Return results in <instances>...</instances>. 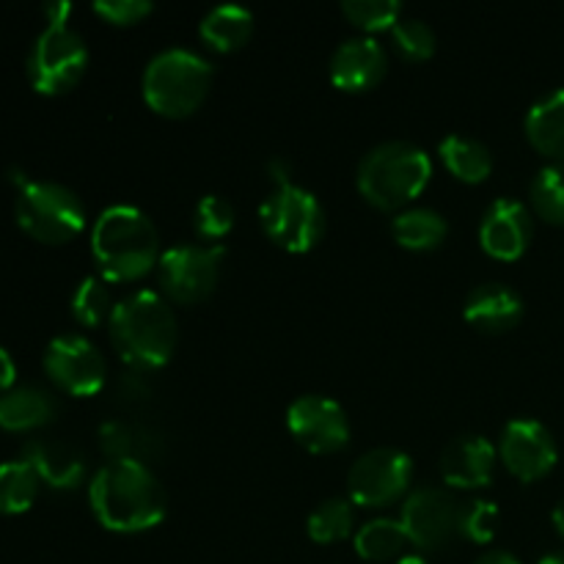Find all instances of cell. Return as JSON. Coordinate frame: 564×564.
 Segmentation results:
<instances>
[{
	"label": "cell",
	"instance_id": "1",
	"mask_svg": "<svg viewBox=\"0 0 564 564\" xmlns=\"http://www.w3.org/2000/svg\"><path fill=\"white\" fill-rule=\"evenodd\" d=\"M97 521L110 532H147L163 523L169 499L152 468L141 460L105 463L88 488Z\"/></svg>",
	"mask_w": 564,
	"mask_h": 564
},
{
	"label": "cell",
	"instance_id": "2",
	"mask_svg": "<svg viewBox=\"0 0 564 564\" xmlns=\"http://www.w3.org/2000/svg\"><path fill=\"white\" fill-rule=\"evenodd\" d=\"M108 328L121 361L141 372L169 364L176 350V317L160 292L138 290L116 303Z\"/></svg>",
	"mask_w": 564,
	"mask_h": 564
},
{
	"label": "cell",
	"instance_id": "3",
	"mask_svg": "<svg viewBox=\"0 0 564 564\" xmlns=\"http://www.w3.org/2000/svg\"><path fill=\"white\" fill-rule=\"evenodd\" d=\"M160 240L152 218L138 207L116 204L97 218L91 253L105 281H138L158 268Z\"/></svg>",
	"mask_w": 564,
	"mask_h": 564
},
{
	"label": "cell",
	"instance_id": "4",
	"mask_svg": "<svg viewBox=\"0 0 564 564\" xmlns=\"http://www.w3.org/2000/svg\"><path fill=\"white\" fill-rule=\"evenodd\" d=\"M433 176V160L424 149L405 141L375 147L358 165V191L378 209H400L422 196Z\"/></svg>",
	"mask_w": 564,
	"mask_h": 564
},
{
	"label": "cell",
	"instance_id": "5",
	"mask_svg": "<svg viewBox=\"0 0 564 564\" xmlns=\"http://www.w3.org/2000/svg\"><path fill=\"white\" fill-rule=\"evenodd\" d=\"M141 86L143 99L154 113L185 119L207 97L213 86V66L193 50L171 47L149 61Z\"/></svg>",
	"mask_w": 564,
	"mask_h": 564
},
{
	"label": "cell",
	"instance_id": "6",
	"mask_svg": "<svg viewBox=\"0 0 564 564\" xmlns=\"http://www.w3.org/2000/svg\"><path fill=\"white\" fill-rule=\"evenodd\" d=\"M17 224L39 242H69L86 226V207L58 182H28L17 196Z\"/></svg>",
	"mask_w": 564,
	"mask_h": 564
},
{
	"label": "cell",
	"instance_id": "7",
	"mask_svg": "<svg viewBox=\"0 0 564 564\" xmlns=\"http://www.w3.org/2000/svg\"><path fill=\"white\" fill-rule=\"evenodd\" d=\"M264 235L284 251L306 253L323 240L325 209L317 196L297 185L275 187L259 207Z\"/></svg>",
	"mask_w": 564,
	"mask_h": 564
},
{
	"label": "cell",
	"instance_id": "8",
	"mask_svg": "<svg viewBox=\"0 0 564 564\" xmlns=\"http://www.w3.org/2000/svg\"><path fill=\"white\" fill-rule=\"evenodd\" d=\"M88 66V47L80 33L69 25H47L39 33L28 55V77L33 88L47 97H58L77 86Z\"/></svg>",
	"mask_w": 564,
	"mask_h": 564
},
{
	"label": "cell",
	"instance_id": "9",
	"mask_svg": "<svg viewBox=\"0 0 564 564\" xmlns=\"http://www.w3.org/2000/svg\"><path fill=\"white\" fill-rule=\"evenodd\" d=\"M226 251L220 246H174L160 253L158 281L169 301L202 303L213 295Z\"/></svg>",
	"mask_w": 564,
	"mask_h": 564
},
{
	"label": "cell",
	"instance_id": "10",
	"mask_svg": "<svg viewBox=\"0 0 564 564\" xmlns=\"http://www.w3.org/2000/svg\"><path fill=\"white\" fill-rule=\"evenodd\" d=\"M413 460L400 449H372L352 463L347 474L352 505L358 507H389L411 488Z\"/></svg>",
	"mask_w": 564,
	"mask_h": 564
},
{
	"label": "cell",
	"instance_id": "11",
	"mask_svg": "<svg viewBox=\"0 0 564 564\" xmlns=\"http://www.w3.org/2000/svg\"><path fill=\"white\" fill-rule=\"evenodd\" d=\"M44 372L72 397H94L108 380L105 358L86 336H55L44 350Z\"/></svg>",
	"mask_w": 564,
	"mask_h": 564
},
{
	"label": "cell",
	"instance_id": "12",
	"mask_svg": "<svg viewBox=\"0 0 564 564\" xmlns=\"http://www.w3.org/2000/svg\"><path fill=\"white\" fill-rule=\"evenodd\" d=\"M286 427L301 446L314 455L345 449L350 441V422L345 408L323 394L297 397L286 411Z\"/></svg>",
	"mask_w": 564,
	"mask_h": 564
},
{
	"label": "cell",
	"instance_id": "13",
	"mask_svg": "<svg viewBox=\"0 0 564 564\" xmlns=\"http://www.w3.org/2000/svg\"><path fill=\"white\" fill-rule=\"evenodd\" d=\"M501 460L521 482H538L556 466V441L538 419H512L501 433Z\"/></svg>",
	"mask_w": 564,
	"mask_h": 564
},
{
	"label": "cell",
	"instance_id": "14",
	"mask_svg": "<svg viewBox=\"0 0 564 564\" xmlns=\"http://www.w3.org/2000/svg\"><path fill=\"white\" fill-rule=\"evenodd\" d=\"M457 516H460V507L446 490L419 488L416 494L408 496L400 523L416 549L435 551L444 549L455 538Z\"/></svg>",
	"mask_w": 564,
	"mask_h": 564
},
{
	"label": "cell",
	"instance_id": "15",
	"mask_svg": "<svg viewBox=\"0 0 564 564\" xmlns=\"http://www.w3.org/2000/svg\"><path fill=\"white\" fill-rule=\"evenodd\" d=\"M532 213L527 204L518 198H496L485 213L482 226H479V242L494 259H512L523 257V251L532 242Z\"/></svg>",
	"mask_w": 564,
	"mask_h": 564
},
{
	"label": "cell",
	"instance_id": "16",
	"mask_svg": "<svg viewBox=\"0 0 564 564\" xmlns=\"http://www.w3.org/2000/svg\"><path fill=\"white\" fill-rule=\"evenodd\" d=\"M389 69V55L372 36L347 39L330 58V80L341 91H369L378 86Z\"/></svg>",
	"mask_w": 564,
	"mask_h": 564
},
{
	"label": "cell",
	"instance_id": "17",
	"mask_svg": "<svg viewBox=\"0 0 564 564\" xmlns=\"http://www.w3.org/2000/svg\"><path fill=\"white\" fill-rule=\"evenodd\" d=\"M496 471V446L482 435H460L441 452V477L460 490L488 488Z\"/></svg>",
	"mask_w": 564,
	"mask_h": 564
},
{
	"label": "cell",
	"instance_id": "18",
	"mask_svg": "<svg viewBox=\"0 0 564 564\" xmlns=\"http://www.w3.org/2000/svg\"><path fill=\"white\" fill-rule=\"evenodd\" d=\"M463 314L482 334H505L521 323L523 301L512 286L490 281V284L477 286L468 295Z\"/></svg>",
	"mask_w": 564,
	"mask_h": 564
},
{
	"label": "cell",
	"instance_id": "19",
	"mask_svg": "<svg viewBox=\"0 0 564 564\" xmlns=\"http://www.w3.org/2000/svg\"><path fill=\"white\" fill-rule=\"evenodd\" d=\"M22 460L36 471L42 482L55 490H72L86 477V460L80 452L66 441L36 438L25 444V457Z\"/></svg>",
	"mask_w": 564,
	"mask_h": 564
},
{
	"label": "cell",
	"instance_id": "20",
	"mask_svg": "<svg viewBox=\"0 0 564 564\" xmlns=\"http://www.w3.org/2000/svg\"><path fill=\"white\" fill-rule=\"evenodd\" d=\"M527 138L540 154L564 163V88L545 94L529 108Z\"/></svg>",
	"mask_w": 564,
	"mask_h": 564
},
{
	"label": "cell",
	"instance_id": "21",
	"mask_svg": "<svg viewBox=\"0 0 564 564\" xmlns=\"http://www.w3.org/2000/svg\"><path fill=\"white\" fill-rule=\"evenodd\" d=\"M55 400L36 386H20L0 397V427L11 433L39 430L55 419Z\"/></svg>",
	"mask_w": 564,
	"mask_h": 564
},
{
	"label": "cell",
	"instance_id": "22",
	"mask_svg": "<svg viewBox=\"0 0 564 564\" xmlns=\"http://www.w3.org/2000/svg\"><path fill=\"white\" fill-rule=\"evenodd\" d=\"M198 33H202V39L213 50H218V53H231V50H240L242 44L251 39L253 14L246 6H215V9H209L207 14H204Z\"/></svg>",
	"mask_w": 564,
	"mask_h": 564
},
{
	"label": "cell",
	"instance_id": "23",
	"mask_svg": "<svg viewBox=\"0 0 564 564\" xmlns=\"http://www.w3.org/2000/svg\"><path fill=\"white\" fill-rule=\"evenodd\" d=\"M99 449L110 463L116 460H141L143 457L158 455L160 435L149 427H132L130 422H102L99 424Z\"/></svg>",
	"mask_w": 564,
	"mask_h": 564
},
{
	"label": "cell",
	"instance_id": "24",
	"mask_svg": "<svg viewBox=\"0 0 564 564\" xmlns=\"http://www.w3.org/2000/svg\"><path fill=\"white\" fill-rule=\"evenodd\" d=\"M438 152L446 169L460 182H468V185H479L494 171V154H490V149L485 143L474 141V138L452 132V135H446L438 143Z\"/></svg>",
	"mask_w": 564,
	"mask_h": 564
},
{
	"label": "cell",
	"instance_id": "25",
	"mask_svg": "<svg viewBox=\"0 0 564 564\" xmlns=\"http://www.w3.org/2000/svg\"><path fill=\"white\" fill-rule=\"evenodd\" d=\"M391 231H394V240L408 251H433L446 240L449 226H446L444 215H438L435 209L416 207L397 215Z\"/></svg>",
	"mask_w": 564,
	"mask_h": 564
},
{
	"label": "cell",
	"instance_id": "26",
	"mask_svg": "<svg viewBox=\"0 0 564 564\" xmlns=\"http://www.w3.org/2000/svg\"><path fill=\"white\" fill-rule=\"evenodd\" d=\"M408 543H411V540H408L402 523L391 521V518H378V521H369L367 527L358 529V534H356V551H358V556L367 562L397 560Z\"/></svg>",
	"mask_w": 564,
	"mask_h": 564
},
{
	"label": "cell",
	"instance_id": "27",
	"mask_svg": "<svg viewBox=\"0 0 564 564\" xmlns=\"http://www.w3.org/2000/svg\"><path fill=\"white\" fill-rule=\"evenodd\" d=\"M39 494V477L25 460H11L0 466V512L20 516L31 510Z\"/></svg>",
	"mask_w": 564,
	"mask_h": 564
},
{
	"label": "cell",
	"instance_id": "28",
	"mask_svg": "<svg viewBox=\"0 0 564 564\" xmlns=\"http://www.w3.org/2000/svg\"><path fill=\"white\" fill-rule=\"evenodd\" d=\"M534 213L554 226H564V163H551L538 171L529 187Z\"/></svg>",
	"mask_w": 564,
	"mask_h": 564
},
{
	"label": "cell",
	"instance_id": "29",
	"mask_svg": "<svg viewBox=\"0 0 564 564\" xmlns=\"http://www.w3.org/2000/svg\"><path fill=\"white\" fill-rule=\"evenodd\" d=\"M352 523H356V516H352L350 501L345 499H328L317 507V510L308 516V538L314 543H339V540L350 538Z\"/></svg>",
	"mask_w": 564,
	"mask_h": 564
},
{
	"label": "cell",
	"instance_id": "30",
	"mask_svg": "<svg viewBox=\"0 0 564 564\" xmlns=\"http://www.w3.org/2000/svg\"><path fill=\"white\" fill-rule=\"evenodd\" d=\"M113 301H110L108 281L97 279V275H88L80 281V286L72 295V314L80 325L86 328H97V325L110 323V314H113Z\"/></svg>",
	"mask_w": 564,
	"mask_h": 564
},
{
	"label": "cell",
	"instance_id": "31",
	"mask_svg": "<svg viewBox=\"0 0 564 564\" xmlns=\"http://www.w3.org/2000/svg\"><path fill=\"white\" fill-rule=\"evenodd\" d=\"M341 11L352 25L367 33L391 31L402 20V3L397 0H345Z\"/></svg>",
	"mask_w": 564,
	"mask_h": 564
},
{
	"label": "cell",
	"instance_id": "32",
	"mask_svg": "<svg viewBox=\"0 0 564 564\" xmlns=\"http://www.w3.org/2000/svg\"><path fill=\"white\" fill-rule=\"evenodd\" d=\"M391 44L405 61H427L435 53V33L424 20H405L402 17L394 28H391Z\"/></svg>",
	"mask_w": 564,
	"mask_h": 564
},
{
	"label": "cell",
	"instance_id": "33",
	"mask_svg": "<svg viewBox=\"0 0 564 564\" xmlns=\"http://www.w3.org/2000/svg\"><path fill=\"white\" fill-rule=\"evenodd\" d=\"M496 527H499V510H496L494 501H468L460 507V516H457V532L463 534L471 543L485 545L496 538Z\"/></svg>",
	"mask_w": 564,
	"mask_h": 564
},
{
	"label": "cell",
	"instance_id": "34",
	"mask_svg": "<svg viewBox=\"0 0 564 564\" xmlns=\"http://www.w3.org/2000/svg\"><path fill=\"white\" fill-rule=\"evenodd\" d=\"M193 226H196L198 235L207 237V240H220V237L229 235L231 226H235V207H231L224 196L209 193V196H204L202 202L196 204Z\"/></svg>",
	"mask_w": 564,
	"mask_h": 564
},
{
	"label": "cell",
	"instance_id": "35",
	"mask_svg": "<svg viewBox=\"0 0 564 564\" xmlns=\"http://www.w3.org/2000/svg\"><path fill=\"white\" fill-rule=\"evenodd\" d=\"M94 11L110 25H135L143 17L152 14L154 6L147 0H99L94 3Z\"/></svg>",
	"mask_w": 564,
	"mask_h": 564
},
{
	"label": "cell",
	"instance_id": "36",
	"mask_svg": "<svg viewBox=\"0 0 564 564\" xmlns=\"http://www.w3.org/2000/svg\"><path fill=\"white\" fill-rule=\"evenodd\" d=\"M14 378H17L14 358L9 356V350H3V347H0V391H6V389L11 391V383H14Z\"/></svg>",
	"mask_w": 564,
	"mask_h": 564
},
{
	"label": "cell",
	"instance_id": "37",
	"mask_svg": "<svg viewBox=\"0 0 564 564\" xmlns=\"http://www.w3.org/2000/svg\"><path fill=\"white\" fill-rule=\"evenodd\" d=\"M72 6L58 0V3L44 6V14H47V25H66V17H69Z\"/></svg>",
	"mask_w": 564,
	"mask_h": 564
},
{
	"label": "cell",
	"instance_id": "38",
	"mask_svg": "<svg viewBox=\"0 0 564 564\" xmlns=\"http://www.w3.org/2000/svg\"><path fill=\"white\" fill-rule=\"evenodd\" d=\"M268 169H270V176H273L275 187L292 185V182H290V165H286L284 160H273V163H270Z\"/></svg>",
	"mask_w": 564,
	"mask_h": 564
},
{
	"label": "cell",
	"instance_id": "39",
	"mask_svg": "<svg viewBox=\"0 0 564 564\" xmlns=\"http://www.w3.org/2000/svg\"><path fill=\"white\" fill-rule=\"evenodd\" d=\"M474 564H521V562H518L512 554H507V551H490V554L479 556Z\"/></svg>",
	"mask_w": 564,
	"mask_h": 564
},
{
	"label": "cell",
	"instance_id": "40",
	"mask_svg": "<svg viewBox=\"0 0 564 564\" xmlns=\"http://www.w3.org/2000/svg\"><path fill=\"white\" fill-rule=\"evenodd\" d=\"M551 518H554V527H556V532H560L562 538H564V499L560 501V505L554 507V516H551Z\"/></svg>",
	"mask_w": 564,
	"mask_h": 564
},
{
	"label": "cell",
	"instance_id": "41",
	"mask_svg": "<svg viewBox=\"0 0 564 564\" xmlns=\"http://www.w3.org/2000/svg\"><path fill=\"white\" fill-rule=\"evenodd\" d=\"M540 564H564V551H556V554H549L540 560Z\"/></svg>",
	"mask_w": 564,
	"mask_h": 564
},
{
	"label": "cell",
	"instance_id": "42",
	"mask_svg": "<svg viewBox=\"0 0 564 564\" xmlns=\"http://www.w3.org/2000/svg\"><path fill=\"white\" fill-rule=\"evenodd\" d=\"M397 564H427L422 560V556H416V554H408V556H400V562Z\"/></svg>",
	"mask_w": 564,
	"mask_h": 564
}]
</instances>
